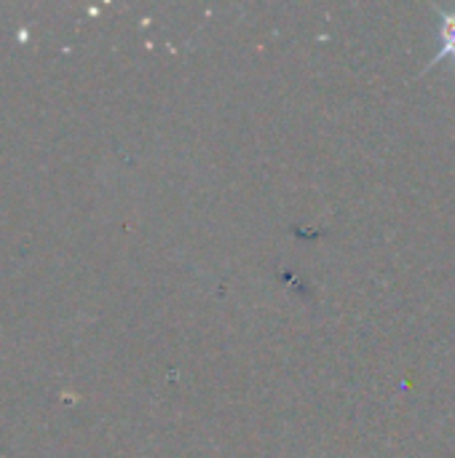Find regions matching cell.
I'll use <instances>...</instances> for the list:
<instances>
[{"mask_svg":"<svg viewBox=\"0 0 455 458\" xmlns=\"http://www.w3.org/2000/svg\"><path fill=\"white\" fill-rule=\"evenodd\" d=\"M434 11L440 13V40H442V46H440V51L429 59V64L424 67V72L440 67L445 59H453L455 62V8H440V5H437Z\"/></svg>","mask_w":455,"mask_h":458,"instance_id":"obj_1","label":"cell"}]
</instances>
